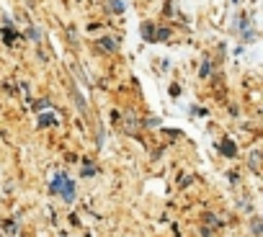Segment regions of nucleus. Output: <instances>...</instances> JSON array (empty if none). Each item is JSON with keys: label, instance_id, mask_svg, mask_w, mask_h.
<instances>
[{"label": "nucleus", "instance_id": "f257e3e1", "mask_svg": "<svg viewBox=\"0 0 263 237\" xmlns=\"http://www.w3.org/2000/svg\"><path fill=\"white\" fill-rule=\"evenodd\" d=\"M52 193L62 196L65 201H72V199H75V183H72L65 173H57L54 181H52Z\"/></svg>", "mask_w": 263, "mask_h": 237}, {"label": "nucleus", "instance_id": "20e7f679", "mask_svg": "<svg viewBox=\"0 0 263 237\" xmlns=\"http://www.w3.org/2000/svg\"><path fill=\"white\" fill-rule=\"evenodd\" d=\"M98 47L106 49V52H114V49H116V42H114V39H98Z\"/></svg>", "mask_w": 263, "mask_h": 237}, {"label": "nucleus", "instance_id": "0eeeda50", "mask_svg": "<svg viewBox=\"0 0 263 237\" xmlns=\"http://www.w3.org/2000/svg\"><path fill=\"white\" fill-rule=\"evenodd\" d=\"M47 106H49V98H42V101H36V103H34V108H36V111H42V108H47Z\"/></svg>", "mask_w": 263, "mask_h": 237}, {"label": "nucleus", "instance_id": "1a4fd4ad", "mask_svg": "<svg viewBox=\"0 0 263 237\" xmlns=\"http://www.w3.org/2000/svg\"><path fill=\"white\" fill-rule=\"evenodd\" d=\"M253 234H255V237L260 234V219H258V216L253 219Z\"/></svg>", "mask_w": 263, "mask_h": 237}, {"label": "nucleus", "instance_id": "423d86ee", "mask_svg": "<svg viewBox=\"0 0 263 237\" xmlns=\"http://www.w3.org/2000/svg\"><path fill=\"white\" fill-rule=\"evenodd\" d=\"M111 11L114 13H121L124 11V0H111Z\"/></svg>", "mask_w": 263, "mask_h": 237}, {"label": "nucleus", "instance_id": "f03ea898", "mask_svg": "<svg viewBox=\"0 0 263 237\" xmlns=\"http://www.w3.org/2000/svg\"><path fill=\"white\" fill-rule=\"evenodd\" d=\"M219 150H222L227 157H237V147H235L230 140H222V142H219Z\"/></svg>", "mask_w": 263, "mask_h": 237}, {"label": "nucleus", "instance_id": "6e6552de", "mask_svg": "<svg viewBox=\"0 0 263 237\" xmlns=\"http://www.w3.org/2000/svg\"><path fill=\"white\" fill-rule=\"evenodd\" d=\"M209 70H212V62H209V60H204V65H201V75L206 77V75H209Z\"/></svg>", "mask_w": 263, "mask_h": 237}, {"label": "nucleus", "instance_id": "39448f33", "mask_svg": "<svg viewBox=\"0 0 263 237\" xmlns=\"http://www.w3.org/2000/svg\"><path fill=\"white\" fill-rule=\"evenodd\" d=\"M83 175H85V178H90V175H96V165L85 160V168H83Z\"/></svg>", "mask_w": 263, "mask_h": 237}, {"label": "nucleus", "instance_id": "7ed1b4c3", "mask_svg": "<svg viewBox=\"0 0 263 237\" xmlns=\"http://www.w3.org/2000/svg\"><path fill=\"white\" fill-rule=\"evenodd\" d=\"M52 124H57V113L47 111V113L39 116V127H52Z\"/></svg>", "mask_w": 263, "mask_h": 237}, {"label": "nucleus", "instance_id": "9d476101", "mask_svg": "<svg viewBox=\"0 0 263 237\" xmlns=\"http://www.w3.org/2000/svg\"><path fill=\"white\" fill-rule=\"evenodd\" d=\"M250 165H253V170H258V152H253V157H250Z\"/></svg>", "mask_w": 263, "mask_h": 237}]
</instances>
